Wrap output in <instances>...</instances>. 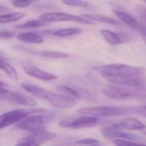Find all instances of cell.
<instances>
[{"label":"cell","mask_w":146,"mask_h":146,"mask_svg":"<svg viewBox=\"0 0 146 146\" xmlns=\"http://www.w3.org/2000/svg\"><path fill=\"white\" fill-rule=\"evenodd\" d=\"M15 146H29L28 145V144H27V140H26V139L25 138H23V139H21L17 144H16V145Z\"/></svg>","instance_id":"obj_31"},{"label":"cell","mask_w":146,"mask_h":146,"mask_svg":"<svg viewBox=\"0 0 146 146\" xmlns=\"http://www.w3.org/2000/svg\"><path fill=\"white\" fill-rule=\"evenodd\" d=\"M39 19L46 21L48 22L56 21H73L84 25H93L94 22L83 17L64 12H46L39 16Z\"/></svg>","instance_id":"obj_8"},{"label":"cell","mask_w":146,"mask_h":146,"mask_svg":"<svg viewBox=\"0 0 146 146\" xmlns=\"http://www.w3.org/2000/svg\"><path fill=\"white\" fill-rule=\"evenodd\" d=\"M143 2H145V3H146V0H142Z\"/></svg>","instance_id":"obj_36"},{"label":"cell","mask_w":146,"mask_h":146,"mask_svg":"<svg viewBox=\"0 0 146 146\" xmlns=\"http://www.w3.org/2000/svg\"><path fill=\"white\" fill-rule=\"evenodd\" d=\"M22 69L27 75L33 77L35 79H38V80H41L50 81V80H54L57 78L56 75L51 73L46 72L38 68L37 66L28 63V62H24L22 64Z\"/></svg>","instance_id":"obj_12"},{"label":"cell","mask_w":146,"mask_h":146,"mask_svg":"<svg viewBox=\"0 0 146 146\" xmlns=\"http://www.w3.org/2000/svg\"><path fill=\"white\" fill-rule=\"evenodd\" d=\"M16 38L23 43L27 44H41L44 42V36L37 32H25L18 33Z\"/></svg>","instance_id":"obj_15"},{"label":"cell","mask_w":146,"mask_h":146,"mask_svg":"<svg viewBox=\"0 0 146 146\" xmlns=\"http://www.w3.org/2000/svg\"><path fill=\"white\" fill-rule=\"evenodd\" d=\"M21 87L28 93H30L33 97L43 100H46V98L49 93V91H46L44 88H41L31 83H21Z\"/></svg>","instance_id":"obj_16"},{"label":"cell","mask_w":146,"mask_h":146,"mask_svg":"<svg viewBox=\"0 0 146 146\" xmlns=\"http://www.w3.org/2000/svg\"><path fill=\"white\" fill-rule=\"evenodd\" d=\"M109 82L123 87L135 88V89H145L146 83L142 76H125V77H115V76H103Z\"/></svg>","instance_id":"obj_9"},{"label":"cell","mask_w":146,"mask_h":146,"mask_svg":"<svg viewBox=\"0 0 146 146\" xmlns=\"http://www.w3.org/2000/svg\"><path fill=\"white\" fill-rule=\"evenodd\" d=\"M56 90H58L59 92H62V95H65L67 97H69V98H72L74 99H77V98H80V95L79 93V92H77L76 90L69 87V86H64V85H59L56 86Z\"/></svg>","instance_id":"obj_24"},{"label":"cell","mask_w":146,"mask_h":146,"mask_svg":"<svg viewBox=\"0 0 146 146\" xmlns=\"http://www.w3.org/2000/svg\"><path fill=\"white\" fill-rule=\"evenodd\" d=\"M0 101H5L27 107H35L38 105L36 99L21 93L10 92L6 89L5 86H0Z\"/></svg>","instance_id":"obj_6"},{"label":"cell","mask_w":146,"mask_h":146,"mask_svg":"<svg viewBox=\"0 0 146 146\" xmlns=\"http://www.w3.org/2000/svg\"><path fill=\"white\" fill-rule=\"evenodd\" d=\"M34 53L38 54L39 56H42L44 57L52 58V59H65V58H68L70 56L68 53L56 51V50H43V51L34 52Z\"/></svg>","instance_id":"obj_22"},{"label":"cell","mask_w":146,"mask_h":146,"mask_svg":"<svg viewBox=\"0 0 146 146\" xmlns=\"http://www.w3.org/2000/svg\"><path fill=\"white\" fill-rule=\"evenodd\" d=\"M78 113L92 116H120L130 113H139L145 115L143 107H123V106H96V107H85L77 110Z\"/></svg>","instance_id":"obj_1"},{"label":"cell","mask_w":146,"mask_h":146,"mask_svg":"<svg viewBox=\"0 0 146 146\" xmlns=\"http://www.w3.org/2000/svg\"><path fill=\"white\" fill-rule=\"evenodd\" d=\"M11 3L17 8H26L30 6L33 3L29 0H11Z\"/></svg>","instance_id":"obj_27"},{"label":"cell","mask_w":146,"mask_h":146,"mask_svg":"<svg viewBox=\"0 0 146 146\" xmlns=\"http://www.w3.org/2000/svg\"><path fill=\"white\" fill-rule=\"evenodd\" d=\"M56 137V133L45 129H40L30 132L28 135L25 137V139L29 146H42Z\"/></svg>","instance_id":"obj_10"},{"label":"cell","mask_w":146,"mask_h":146,"mask_svg":"<svg viewBox=\"0 0 146 146\" xmlns=\"http://www.w3.org/2000/svg\"><path fill=\"white\" fill-rule=\"evenodd\" d=\"M44 110L41 109H18L5 112L0 115V130L13 125L16 124L18 121L22 120L23 118L27 117L29 115L36 114V113H43Z\"/></svg>","instance_id":"obj_4"},{"label":"cell","mask_w":146,"mask_h":146,"mask_svg":"<svg viewBox=\"0 0 146 146\" xmlns=\"http://www.w3.org/2000/svg\"><path fill=\"white\" fill-rule=\"evenodd\" d=\"M98 143V139H92V138L80 139V140H78L76 142L77 145H96Z\"/></svg>","instance_id":"obj_29"},{"label":"cell","mask_w":146,"mask_h":146,"mask_svg":"<svg viewBox=\"0 0 146 146\" xmlns=\"http://www.w3.org/2000/svg\"><path fill=\"white\" fill-rule=\"evenodd\" d=\"M113 13L118 18V20L127 25L129 27L134 29H137L139 27V21L130 14L126 13L120 9H113Z\"/></svg>","instance_id":"obj_17"},{"label":"cell","mask_w":146,"mask_h":146,"mask_svg":"<svg viewBox=\"0 0 146 146\" xmlns=\"http://www.w3.org/2000/svg\"><path fill=\"white\" fill-rule=\"evenodd\" d=\"M9 12H11V9L10 8H8V7L3 6V5H0V15L9 13Z\"/></svg>","instance_id":"obj_30"},{"label":"cell","mask_w":146,"mask_h":146,"mask_svg":"<svg viewBox=\"0 0 146 146\" xmlns=\"http://www.w3.org/2000/svg\"><path fill=\"white\" fill-rule=\"evenodd\" d=\"M62 2L68 6L72 7H79L83 9H92L93 5L90 3L84 1V0H62Z\"/></svg>","instance_id":"obj_25"},{"label":"cell","mask_w":146,"mask_h":146,"mask_svg":"<svg viewBox=\"0 0 146 146\" xmlns=\"http://www.w3.org/2000/svg\"><path fill=\"white\" fill-rule=\"evenodd\" d=\"M0 86H6V85L3 83V82H2V81H0Z\"/></svg>","instance_id":"obj_32"},{"label":"cell","mask_w":146,"mask_h":146,"mask_svg":"<svg viewBox=\"0 0 146 146\" xmlns=\"http://www.w3.org/2000/svg\"><path fill=\"white\" fill-rule=\"evenodd\" d=\"M82 33V30L78 27H67V28H60L52 31V34L56 37L60 38H65L69 36L77 35Z\"/></svg>","instance_id":"obj_21"},{"label":"cell","mask_w":146,"mask_h":146,"mask_svg":"<svg viewBox=\"0 0 146 146\" xmlns=\"http://www.w3.org/2000/svg\"><path fill=\"white\" fill-rule=\"evenodd\" d=\"M93 69L98 72L102 76H143L146 73V68L142 67L131 66L122 63H113L93 67Z\"/></svg>","instance_id":"obj_2"},{"label":"cell","mask_w":146,"mask_h":146,"mask_svg":"<svg viewBox=\"0 0 146 146\" xmlns=\"http://www.w3.org/2000/svg\"><path fill=\"white\" fill-rule=\"evenodd\" d=\"M2 56V53H1V51H0V56Z\"/></svg>","instance_id":"obj_37"},{"label":"cell","mask_w":146,"mask_h":146,"mask_svg":"<svg viewBox=\"0 0 146 146\" xmlns=\"http://www.w3.org/2000/svg\"><path fill=\"white\" fill-rule=\"evenodd\" d=\"M26 16V14L24 12H9L6 14L0 15V24H6V23H10L14 22L19 20H21Z\"/></svg>","instance_id":"obj_19"},{"label":"cell","mask_w":146,"mask_h":146,"mask_svg":"<svg viewBox=\"0 0 146 146\" xmlns=\"http://www.w3.org/2000/svg\"><path fill=\"white\" fill-rule=\"evenodd\" d=\"M100 34L107 43H109L110 44H113V45H117V44H122L130 39L129 37H127V35L126 36L123 34H119V33L112 32L109 29L100 30Z\"/></svg>","instance_id":"obj_13"},{"label":"cell","mask_w":146,"mask_h":146,"mask_svg":"<svg viewBox=\"0 0 146 146\" xmlns=\"http://www.w3.org/2000/svg\"><path fill=\"white\" fill-rule=\"evenodd\" d=\"M29 1H31L32 3H36V2H39L40 0H29Z\"/></svg>","instance_id":"obj_33"},{"label":"cell","mask_w":146,"mask_h":146,"mask_svg":"<svg viewBox=\"0 0 146 146\" xmlns=\"http://www.w3.org/2000/svg\"><path fill=\"white\" fill-rule=\"evenodd\" d=\"M103 92L107 97L115 100H124L128 98L146 99V88L135 89L112 85L104 88Z\"/></svg>","instance_id":"obj_3"},{"label":"cell","mask_w":146,"mask_h":146,"mask_svg":"<svg viewBox=\"0 0 146 146\" xmlns=\"http://www.w3.org/2000/svg\"><path fill=\"white\" fill-rule=\"evenodd\" d=\"M114 144L115 146H146V145L139 144L133 141H128V140H121L116 139L114 140Z\"/></svg>","instance_id":"obj_26"},{"label":"cell","mask_w":146,"mask_h":146,"mask_svg":"<svg viewBox=\"0 0 146 146\" xmlns=\"http://www.w3.org/2000/svg\"><path fill=\"white\" fill-rule=\"evenodd\" d=\"M87 146H100V145H98V144H96V145H87Z\"/></svg>","instance_id":"obj_34"},{"label":"cell","mask_w":146,"mask_h":146,"mask_svg":"<svg viewBox=\"0 0 146 146\" xmlns=\"http://www.w3.org/2000/svg\"><path fill=\"white\" fill-rule=\"evenodd\" d=\"M118 123L123 130L143 131V130L146 129L145 124H144L141 121H139L136 118H133V117H127V118L122 119Z\"/></svg>","instance_id":"obj_14"},{"label":"cell","mask_w":146,"mask_h":146,"mask_svg":"<svg viewBox=\"0 0 146 146\" xmlns=\"http://www.w3.org/2000/svg\"><path fill=\"white\" fill-rule=\"evenodd\" d=\"M143 108H144V109H145V111H146V106H144V107H143Z\"/></svg>","instance_id":"obj_35"},{"label":"cell","mask_w":146,"mask_h":146,"mask_svg":"<svg viewBox=\"0 0 146 146\" xmlns=\"http://www.w3.org/2000/svg\"><path fill=\"white\" fill-rule=\"evenodd\" d=\"M47 124V119L41 113H36L27 115L15 125V128L27 132H33L40 129H44Z\"/></svg>","instance_id":"obj_5"},{"label":"cell","mask_w":146,"mask_h":146,"mask_svg":"<svg viewBox=\"0 0 146 146\" xmlns=\"http://www.w3.org/2000/svg\"><path fill=\"white\" fill-rule=\"evenodd\" d=\"M83 17L92 21H97V22H102L110 25H119L120 22L117 20H115L111 17L103 15L100 14H85L82 15Z\"/></svg>","instance_id":"obj_18"},{"label":"cell","mask_w":146,"mask_h":146,"mask_svg":"<svg viewBox=\"0 0 146 146\" xmlns=\"http://www.w3.org/2000/svg\"><path fill=\"white\" fill-rule=\"evenodd\" d=\"M99 118L97 116L86 115L80 117L67 118L59 122V126L63 128L70 129H84L95 127L98 124Z\"/></svg>","instance_id":"obj_7"},{"label":"cell","mask_w":146,"mask_h":146,"mask_svg":"<svg viewBox=\"0 0 146 146\" xmlns=\"http://www.w3.org/2000/svg\"><path fill=\"white\" fill-rule=\"evenodd\" d=\"M0 69L5 72L12 80H18V74L15 68L13 66H11L9 62L4 61L1 56H0Z\"/></svg>","instance_id":"obj_23"},{"label":"cell","mask_w":146,"mask_h":146,"mask_svg":"<svg viewBox=\"0 0 146 146\" xmlns=\"http://www.w3.org/2000/svg\"><path fill=\"white\" fill-rule=\"evenodd\" d=\"M49 23L50 22L38 18L36 20H30L28 21H26V22L21 24V25H18V26H16L15 28H17V29H34V28L44 27V26L48 25Z\"/></svg>","instance_id":"obj_20"},{"label":"cell","mask_w":146,"mask_h":146,"mask_svg":"<svg viewBox=\"0 0 146 146\" xmlns=\"http://www.w3.org/2000/svg\"><path fill=\"white\" fill-rule=\"evenodd\" d=\"M15 37V33L9 30H0V39H10Z\"/></svg>","instance_id":"obj_28"},{"label":"cell","mask_w":146,"mask_h":146,"mask_svg":"<svg viewBox=\"0 0 146 146\" xmlns=\"http://www.w3.org/2000/svg\"><path fill=\"white\" fill-rule=\"evenodd\" d=\"M46 101L50 105L57 109H68L74 107L76 104L75 99L62 94H58L51 92H49Z\"/></svg>","instance_id":"obj_11"}]
</instances>
